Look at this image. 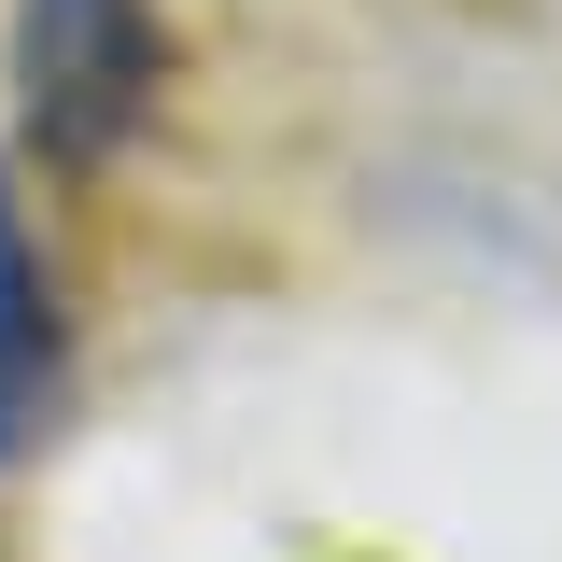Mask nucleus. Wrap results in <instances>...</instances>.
Returning a JSON list of instances; mask_svg holds the SVG:
<instances>
[{"label":"nucleus","instance_id":"f257e3e1","mask_svg":"<svg viewBox=\"0 0 562 562\" xmlns=\"http://www.w3.org/2000/svg\"><path fill=\"white\" fill-rule=\"evenodd\" d=\"M169 14L155 0H14V140L43 169H113L155 127Z\"/></svg>","mask_w":562,"mask_h":562},{"label":"nucleus","instance_id":"f03ea898","mask_svg":"<svg viewBox=\"0 0 562 562\" xmlns=\"http://www.w3.org/2000/svg\"><path fill=\"white\" fill-rule=\"evenodd\" d=\"M43 408H57V281H43V239L0 183V464L43 436Z\"/></svg>","mask_w":562,"mask_h":562}]
</instances>
